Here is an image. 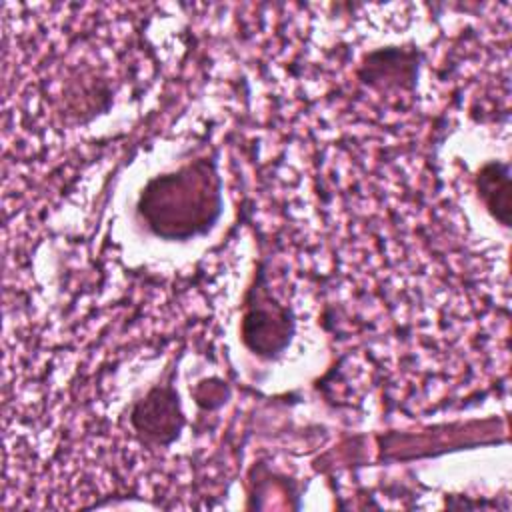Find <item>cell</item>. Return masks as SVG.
<instances>
[{"label": "cell", "mask_w": 512, "mask_h": 512, "mask_svg": "<svg viewBox=\"0 0 512 512\" xmlns=\"http://www.w3.org/2000/svg\"><path fill=\"white\" fill-rule=\"evenodd\" d=\"M240 330L246 348L264 358L278 356L292 338V314L270 294L264 272L258 274L254 286L246 294Z\"/></svg>", "instance_id": "7a4b0ae2"}, {"label": "cell", "mask_w": 512, "mask_h": 512, "mask_svg": "<svg viewBox=\"0 0 512 512\" xmlns=\"http://www.w3.org/2000/svg\"><path fill=\"white\" fill-rule=\"evenodd\" d=\"M222 182L216 164L194 160L152 178L138 200L146 226L166 240H188L212 228L222 212Z\"/></svg>", "instance_id": "6da1fadb"}, {"label": "cell", "mask_w": 512, "mask_h": 512, "mask_svg": "<svg viewBox=\"0 0 512 512\" xmlns=\"http://www.w3.org/2000/svg\"><path fill=\"white\" fill-rule=\"evenodd\" d=\"M130 422L144 440L170 444L182 428L178 394L172 386H154L132 410Z\"/></svg>", "instance_id": "3957f363"}, {"label": "cell", "mask_w": 512, "mask_h": 512, "mask_svg": "<svg viewBox=\"0 0 512 512\" xmlns=\"http://www.w3.org/2000/svg\"><path fill=\"white\" fill-rule=\"evenodd\" d=\"M478 196L490 210V214L508 226L510 218V178H508V164L490 162L486 164L476 176Z\"/></svg>", "instance_id": "277c9868"}]
</instances>
